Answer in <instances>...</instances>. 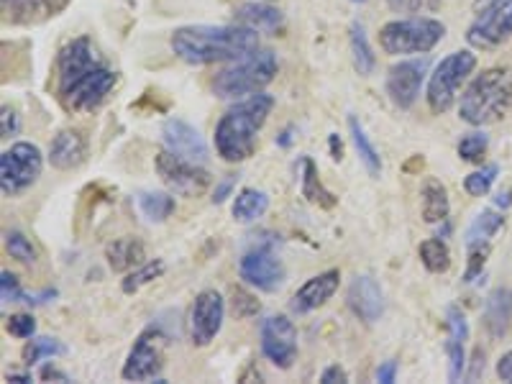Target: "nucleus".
<instances>
[{
    "label": "nucleus",
    "instance_id": "f257e3e1",
    "mask_svg": "<svg viewBox=\"0 0 512 384\" xmlns=\"http://www.w3.org/2000/svg\"><path fill=\"white\" fill-rule=\"evenodd\" d=\"M118 75L103 62L90 36H77L57 54V98L70 113H90L116 90Z\"/></svg>",
    "mask_w": 512,
    "mask_h": 384
},
{
    "label": "nucleus",
    "instance_id": "f03ea898",
    "mask_svg": "<svg viewBox=\"0 0 512 384\" xmlns=\"http://www.w3.org/2000/svg\"><path fill=\"white\" fill-rule=\"evenodd\" d=\"M172 52L187 64L236 62L259 49V34L246 26H182L169 39Z\"/></svg>",
    "mask_w": 512,
    "mask_h": 384
},
{
    "label": "nucleus",
    "instance_id": "7ed1b4c3",
    "mask_svg": "<svg viewBox=\"0 0 512 384\" xmlns=\"http://www.w3.org/2000/svg\"><path fill=\"white\" fill-rule=\"evenodd\" d=\"M274 108V98L267 93H254L246 100L231 105L216 123V152L223 162H246L256 152L259 131L267 123Z\"/></svg>",
    "mask_w": 512,
    "mask_h": 384
},
{
    "label": "nucleus",
    "instance_id": "20e7f679",
    "mask_svg": "<svg viewBox=\"0 0 512 384\" xmlns=\"http://www.w3.org/2000/svg\"><path fill=\"white\" fill-rule=\"evenodd\" d=\"M512 111V72L489 67L479 72L459 100V118L474 128L497 123Z\"/></svg>",
    "mask_w": 512,
    "mask_h": 384
},
{
    "label": "nucleus",
    "instance_id": "39448f33",
    "mask_svg": "<svg viewBox=\"0 0 512 384\" xmlns=\"http://www.w3.org/2000/svg\"><path fill=\"white\" fill-rule=\"evenodd\" d=\"M277 70H280L277 54L269 52V49H256L249 57L236 59V62H231V67L218 72L210 82V88H213V95L221 100L262 93L274 80Z\"/></svg>",
    "mask_w": 512,
    "mask_h": 384
},
{
    "label": "nucleus",
    "instance_id": "423d86ee",
    "mask_svg": "<svg viewBox=\"0 0 512 384\" xmlns=\"http://www.w3.org/2000/svg\"><path fill=\"white\" fill-rule=\"evenodd\" d=\"M446 36V26L436 18L413 16L397 18L379 29V47L390 57H408V54H428L438 47Z\"/></svg>",
    "mask_w": 512,
    "mask_h": 384
},
{
    "label": "nucleus",
    "instance_id": "0eeeda50",
    "mask_svg": "<svg viewBox=\"0 0 512 384\" xmlns=\"http://www.w3.org/2000/svg\"><path fill=\"white\" fill-rule=\"evenodd\" d=\"M474 67H477V54L469 52V49L448 54L436 64V70L428 77V88H425V100H428L431 113L441 116V113H448L454 108L456 93L469 80Z\"/></svg>",
    "mask_w": 512,
    "mask_h": 384
},
{
    "label": "nucleus",
    "instance_id": "6e6552de",
    "mask_svg": "<svg viewBox=\"0 0 512 384\" xmlns=\"http://www.w3.org/2000/svg\"><path fill=\"white\" fill-rule=\"evenodd\" d=\"M41 169H44V157H41L39 146L18 141L0 157V190L6 198H16L31 185H36Z\"/></svg>",
    "mask_w": 512,
    "mask_h": 384
},
{
    "label": "nucleus",
    "instance_id": "1a4fd4ad",
    "mask_svg": "<svg viewBox=\"0 0 512 384\" xmlns=\"http://www.w3.org/2000/svg\"><path fill=\"white\" fill-rule=\"evenodd\" d=\"M512 36V0H484L474 21L466 29L469 47L492 52Z\"/></svg>",
    "mask_w": 512,
    "mask_h": 384
},
{
    "label": "nucleus",
    "instance_id": "9d476101",
    "mask_svg": "<svg viewBox=\"0 0 512 384\" xmlns=\"http://www.w3.org/2000/svg\"><path fill=\"white\" fill-rule=\"evenodd\" d=\"M154 167H157L159 180L167 185V190L172 195H180V198H200L205 195L210 185H213V177H210L208 169L200 167L198 162H190L185 157H177L169 149L159 152L154 157Z\"/></svg>",
    "mask_w": 512,
    "mask_h": 384
},
{
    "label": "nucleus",
    "instance_id": "9b49d317",
    "mask_svg": "<svg viewBox=\"0 0 512 384\" xmlns=\"http://www.w3.org/2000/svg\"><path fill=\"white\" fill-rule=\"evenodd\" d=\"M164 367V336L157 328H146L139 338H136L134 349L128 354L126 364L121 369V377L128 382H146V379H157L159 384H164V379L159 377Z\"/></svg>",
    "mask_w": 512,
    "mask_h": 384
},
{
    "label": "nucleus",
    "instance_id": "f8f14e48",
    "mask_svg": "<svg viewBox=\"0 0 512 384\" xmlns=\"http://www.w3.org/2000/svg\"><path fill=\"white\" fill-rule=\"evenodd\" d=\"M239 274L246 285L262 292H277L285 285V264L274 254L272 244H259L246 251L239 262Z\"/></svg>",
    "mask_w": 512,
    "mask_h": 384
},
{
    "label": "nucleus",
    "instance_id": "ddd939ff",
    "mask_svg": "<svg viewBox=\"0 0 512 384\" xmlns=\"http://www.w3.org/2000/svg\"><path fill=\"white\" fill-rule=\"evenodd\" d=\"M262 354L277 369H290L297 359V328L287 315H269L259 328Z\"/></svg>",
    "mask_w": 512,
    "mask_h": 384
},
{
    "label": "nucleus",
    "instance_id": "4468645a",
    "mask_svg": "<svg viewBox=\"0 0 512 384\" xmlns=\"http://www.w3.org/2000/svg\"><path fill=\"white\" fill-rule=\"evenodd\" d=\"M226 318V303L221 292L203 290L190 310V341L192 346H208L216 341Z\"/></svg>",
    "mask_w": 512,
    "mask_h": 384
},
{
    "label": "nucleus",
    "instance_id": "2eb2a0df",
    "mask_svg": "<svg viewBox=\"0 0 512 384\" xmlns=\"http://www.w3.org/2000/svg\"><path fill=\"white\" fill-rule=\"evenodd\" d=\"M425 75H428V59H405V62L395 64L387 72V95H390L392 105H397L400 111L413 108L418 100L420 88H423Z\"/></svg>",
    "mask_w": 512,
    "mask_h": 384
},
{
    "label": "nucleus",
    "instance_id": "dca6fc26",
    "mask_svg": "<svg viewBox=\"0 0 512 384\" xmlns=\"http://www.w3.org/2000/svg\"><path fill=\"white\" fill-rule=\"evenodd\" d=\"M162 141L169 152L177 154V157H185L198 164L208 162V144H205L198 128L182 121V118H167L164 121Z\"/></svg>",
    "mask_w": 512,
    "mask_h": 384
},
{
    "label": "nucleus",
    "instance_id": "f3484780",
    "mask_svg": "<svg viewBox=\"0 0 512 384\" xmlns=\"http://www.w3.org/2000/svg\"><path fill=\"white\" fill-rule=\"evenodd\" d=\"M346 305H349V310L356 318L364 320L367 326H372V323H377L384 315L382 287L369 274H356L349 285V292H346Z\"/></svg>",
    "mask_w": 512,
    "mask_h": 384
},
{
    "label": "nucleus",
    "instance_id": "a211bd4d",
    "mask_svg": "<svg viewBox=\"0 0 512 384\" xmlns=\"http://www.w3.org/2000/svg\"><path fill=\"white\" fill-rule=\"evenodd\" d=\"M338 282H341V272H338V269H326V272L315 274V277H310V280L292 295L290 310L297 315H308L313 313V310L323 308V305L336 295Z\"/></svg>",
    "mask_w": 512,
    "mask_h": 384
},
{
    "label": "nucleus",
    "instance_id": "6ab92c4d",
    "mask_svg": "<svg viewBox=\"0 0 512 384\" xmlns=\"http://www.w3.org/2000/svg\"><path fill=\"white\" fill-rule=\"evenodd\" d=\"M70 0H0L3 8V21L13 26L41 24L47 18L59 16Z\"/></svg>",
    "mask_w": 512,
    "mask_h": 384
},
{
    "label": "nucleus",
    "instance_id": "aec40b11",
    "mask_svg": "<svg viewBox=\"0 0 512 384\" xmlns=\"http://www.w3.org/2000/svg\"><path fill=\"white\" fill-rule=\"evenodd\" d=\"M88 157V139L77 128H62L49 144V162L54 169H77Z\"/></svg>",
    "mask_w": 512,
    "mask_h": 384
},
{
    "label": "nucleus",
    "instance_id": "412c9836",
    "mask_svg": "<svg viewBox=\"0 0 512 384\" xmlns=\"http://www.w3.org/2000/svg\"><path fill=\"white\" fill-rule=\"evenodd\" d=\"M236 24L256 31V34H280L285 29V16L267 0H251L236 8Z\"/></svg>",
    "mask_w": 512,
    "mask_h": 384
},
{
    "label": "nucleus",
    "instance_id": "4be33fe9",
    "mask_svg": "<svg viewBox=\"0 0 512 384\" xmlns=\"http://www.w3.org/2000/svg\"><path fill=\"white\" fill-rule=\"evenodd\" d=\"M512 323V292L507 287H497L484 300V328L495 341L507 336Z\"/></svg>",
    "mask_w": 512,
    "mask_h": 384
},
{
    "label": "nucleus",
    "instance_id": "5701e85b",
    "mask_svg": "<svg viewBox=\"0 0 512 384\" xmlns=\"http://www.w3.org/2000/svg\"><path fill=\"white\" fill-rule=\"evenodd\" d=\"M105 259L111 264L113 272H128L144 264V244L139 239L123 236V239L111 241L105 246Z\"/></svg>",
    "mask_w": 512,
    "mask_h": 384
},
{
    "label": "nucleus",
    "instance_id": "b1692460",
    "mask_svg": "<svg viewBox=\"0 0 512 384\" xmlns=\"http://www.w3.org/2000/svg\"><path fill=\"white\" fill-rule=\"evenodd\" d=\"M300 192H303V198L308 200V203L318 205V208L328 210L338 203L336 195L323 187V182H320V175H318V167H315V162L310 157L300 159Z\"/></svg>",
    "mask_w": 512,
    "mask_h": 384
},
{
    "label": "nucleus",
    "instance_id": "393cba45",
    "mask_svg": "<svg viewBox=\"0 0 512 384\" xmlns=\"http://www.w3.org/2000/svg\"><path fill=\"white\" fill-rule=\"evenodd\" d=\"M420 205H423L425 223H443L448 221L451 203H448V190L438 180H425L420 187Z\"/></svg>",
    "mask_w": 512,
    "mask_h": 384
},
{
    "label": "nucleus",
    "instance_id": "a878e982",
    "mask_svg": "<svg viewBox=\"0 0 512 384\" xmlns=\"http://www.w3.org/2000/svg\"><path fill=\"white\" fill-rule=\"evenodd\" d=\"M269 208V195L256 187H244V190L236 192L233 198V218L239 223H254L256 218H262Z\"/></svg>",
    "mask_w": 512,
    "mask_h": 384
},
{
    "label": "nucleus",
    "instance_id": "bb28decb",
    "mask_svg": "<svg viewBox=\"0 0 512 384\" xmlns=\"http://www.w3.org/2000/svg\"><path fill=\"white\" fill-rule=\"evenodd\" d=\"M349 131H351V141L356 146V154H359L361 164L367 169L372 177L382 175V157H379V149L374 146V141L369 139V134L364 131L361 121L356 116L349 118Z\"/></svg>",
    "mask_w": 512,
    "mask_h": 384
},
{
    "label": "nucleus",
    "instance_id": "cd10ccee",
    "mask_svg": "<svg viewBox=\"0 0 512 384\" xmlns=\"http://www.w3.org/2000/svg\"><path fill=\"white\" fill-rule=\"evenodd\" d=\"M502 228H505V216H502V213H497V210H482V213L472 221V226L466 228L464 244H492V239H495Z\"/></svg>",
    "mask_w": 512,
    "mask_h": 384
},
{
    "label": "nucleus",
    "instance_id": "c85d7f7f",
    "mask_svg": "<svg viewBox=\"0 0 512 384\" xmlns=\"http://www.w3.org/2000/svg\"><path fill=\"white\" fill-rule=\"evenodd\" d=\"M349 47H351V59H354V67L359 70V75H372L374 67H377V57H374L369 36L361 24H351Z\"/></svg>",
    "mask_w": 512,
    "mask_h": 384
},
{
    "label": "nucleus",
    "instance_id": "c756f323",
    "mask_svg": "<svg viewBox=\"0 0 512 384\" xmlns=\"http://www.w3.org/2000/svg\"><path fill=\"white\" fill-rule=\"evenodd\" d=\"M136 205H139L141 216L146 218V221L152 223H164L167 221L172 213H175V198L169 195V192H139V198H136Z\"/></svg>",
    "mask_w": 512,
    "mask_h": 384
},
{
    "label": "nucleus",
    "instance_id": "7c9ffc66",
    "mask_svg": "<svg viewBox=\"0 0 512 384\" xmlns=\"http://www.w3.org/2000/svg\"><path fill=\"white\" fill-rule=\"evenodd\" d=\"M420 262L431 274H443L451 267V251H448V244L441 239V236H433V239H425L418 249Z\"/></svg>",
    "mask_w": 512,
    "mask_h": 384
},
{
    "label": "nucleus",
    "instance_id": "2f4dec72",
    "mask_svg": "<svg viewBox=\"0 0 512 384\" xmlns=\"http://www.w3.org/2000/svg\"><path fill=\"white\" fill-rule=\"evenodd\" d=\"M164 262L162 259H152V262H144L141 267H136L134 272L126 274V280L121 282V290L126 292V295H134V292H139L141 287L152 285L154 280H159L164 274Z\"/></svg>",
    "mask_w": 512,
    "mask_h": 384
},
{
    "label": "nucleus",
    "instance_id": "473e14b6",
    "mask_svg": "<svg viewBox=\"0 0 512 384\" xmlns=\"http://www.w3.org/2000/svg\"><path fill=\"white\" fill-rule=\"evenodd\" d=\"M489 149V136L484 131H469V134L461 136L456 152H459V159L472 164H482L484 154Z\"/></svg>",
    "mask_w": 512,
    "mask_h": 384
},
{
    "label": "nucleus",
    "instance_id": "72a5a7b5",
    "mask_svg": "<svg viewBox=\"0 0 512 384\" xmlns=\"http://www.w3.org/2000/svg\"><path fill=\"white\" fill-rule=\"evenodd\" d=\"M64 351L67 349L57 338H31V344L24 349V361L26 367H34L41 359H54V356H62Z\"/></svg>",
    "mask_w": 512,
    "mask_h": 384
},
{
    "label": "nucleus",
    "instance_id": "f704fd0d",
    "mask_svg": "<svg viewBox=\"0 0 512 384\" xmlns=\"http://www.w3.org/2000/svg\"><path fill=\"white\" fill-rule=\"evenodd\" d=\"M497 175H500V167H497V164H487V167L472 172V175L464 180L466 195H472V198H484V195L492 190V185H495Z\"/></svg>",
    "mask_w": 512,
    "mask_h": 384
},
{
    "label": "nucleus",
    "instance_id": "c9c22d12",
    "mask_svg": "<svg viewBox=\"0 0 512 384\" xmlns=\"http://www.w3.org/2000/svg\"><path fill=\"white\" fill-rule=\"evenodd\" d=\"M6 251L21 264H34L39 259L36 246L31 244V239L24 231H6Z\"/></svg>",
    "mask_w": 512,
    "mask_h": 384
},
{
    "label": "nucleus",
    "instance_id": "e433bc0d",
    "mask_svg": "<svg viewBox=\"0 0 512 384\" xmlns=\"http://www.w3.org/2000/svg\"><path fill=\"white\" fill-rule=\"evenodd\" d=\"M446 356H448V379H451V382L464 379L466 377V341L448 336Z\"/></svg>",
    "mask_w": 512,
    "mask_h": 384
},
{
    "label": "nucleus",
    "instance_id": "4c0bfd02",
    "mask_svg": "<svg viewBox=\"0 0 512 384\" xmlns=\"http://www.w3.org/2000/svg\"><path fill=\"white\" fill-rule=\"evenodd\" d=\"M469 251V262H466L464 282H474L479 274L484 272V264L489 259V251H492V244H477V246H466Z\"/></svg>",
    "mask_w": 512,
    "mask_h": 384
},
{
    "label": "nucleus",
    "instance_id": "58836bf2",
    "mask_svg": "<svg viewBox=\"0 0 512 384\" xmlns=\"http://www.w3.org/2000/svg\"><path fill=\"white\" fill-rule=\"evenodd\" d=\"M0 297H3V303H26V297H29L21 290L16 274H11L8 269L0 272Z\"/></svg>",
    "mask_w": 512,
    "mask_h": 384
},
{
    "label": "nucleus",
    "instance_id": "ea45409f",
    "mask_svg": "<svg viewBox=\"0 0 512 384\" xmlns=\"http://www.w3.org/2000/svg\"><path fill=\"white\" fill-rule=\"evenodd\" d=\"M6 331L11 333L13 338H34V333H36L34 315H29V313L11 315L6 323Z\"/></svg>",
    "mask_w": 512,
    "mask_h": 384
},
{
    "label": "nucleus",
    "instance_id": "a19ab883",
    "mask_svg": "<svg viewBox=\"0 0 512 384\" xmlns=\"http://www.w3.org/2000/svg\"><path fill=\"white\" fill-rule=\"evenodd\" d=\"M233 313L239 315V318H249V315L259 313V303L254 300V295H249L241 287H233Z\"/></svg>",
    "mask_w": 512,
    "mask_h": 384
},
{
    "label": "nucleus",
    "instance_id": "79ce46f5",
    "mask_svg": "<svg viewBox=\"0 0 512 384\" xmlns=\"http://www.w3.org/2000/svg\"><path fill=\"white\" fill-rule=\"evenodd\" d=\"M0 121H3V139H8V136H16L18 134V128H21V123H18V113L13 111V108L3 105V116H0Z\"/></svg>",
    "mask_w": 512,
    "mask_h": 384
},
{
    "label": "nucleus",
    "instance_id": "37998d69",
    "mask_svg": "<svg viewBox=\"0 0 512 384\" xmlns=\"http://www.w3.org/2000/svg\"><path fill=\"white\" fill-rule=\"evenodd\" d=\"M320 382H323V384L349 382V374H346L344 367H338V364H331V367L323 369V374H320Z\"/></svg>",
    "mask_w": 512,
    "mask_h": 384
},
{
    "label": "nucleus",
    "instance_id": "c03bdc74",
    "mask_svg": "<svg viewBox=\"0 0 512 384\" xmlns=\"http://www.w3.org/2000/svg\"><path fill=\"white\" fill-rule=\"evenodd\" d=\"M233 185H236V177H233V175H226V177H223V180L218 182V185H216V190H213V203L221 205L223 200H226L228 195H231Z\"/></svg>",
    "mask_w": 512,
    "mask_h": 384
},
{
    "label": "nucleus",
    "instance_id": "a18cd8bd",
    "mask_svg": "<svg viewBox=\"0 0 512 384\" xmlns=\"http://www.w3.org/2000/svg\"><path fill=\"white\" fill-rule=\"evenodd\" d=\"M397 379V361H384L377 369V382L392 384Z\"/></svg>",
    "mask_w": 512,
    "mask_h": 384
},
{
    "label": "nucleus",
    "instance_id": "49530a36",
    "mask_svg": "<svg viewBox=\"0 0 512 384\" xmlns=\"http://www.w3.org/2000/svg\"><path fill=\"white\" fill-rule=\"evenodd\" d=\"M497 377H500L502 382L512 384V349L505 351V354L500 356V361H497Z\"/></svg>",
    "mask_w": 512,
    "mask_h": 384
},
{
    "label": "nucleus",
    "instance_id": "de8ad7c7",
    "mask_svg": "<svg viewBox=\"0 0 512 384\" xmlns=\"http://www.w3.org/2000/svg\"><path fill=\"white\" fill-rule=\"evenodd\" d=\"M328 146H331V157L336 159V162H341V159H344V144H341V136L338 134L328 136Z\"/></svg>",
    "mask_w": 512,
    "mask_h": 384
},
{
    "label": "nucleus",
    "instance_id": "09e8293b",
    "mask_svg": "<svg viewBox=\"0 0 512 384\" xmlns=\"http://www.w3.org/2000/svg\"><path fill=\"white\" fill-rule=\"evenodd\" d=\"M438 3H441V0H410V3H405L402 8H405V11H410V13H418V8H428V11H433Z\"/></svg>",
    "mask_w": 512,
    "mask_h": 384
},
{
    "label": "nucleus",
    "instance_id": "8fccbe9b",
    "mask_svg": "<svg viewBox=\"0 0 512 384\" xmlns=\"http://www.w3.org/2000/svg\"><path fill=\"white\" fill-rule=\"evenodd\" d=\"M41 379H57V382H70V377L64 372H59L54 364H47V367L41 369Z\"/></svg>",
    "mask_w": 512,
    "mask_h": 384
},
{
    "label": "nucleus",
    "instance_id": "3c124183",
    "mask_svg": "<svg viewBox=\"0 0 512 384\" xmlns=\"http://www.w3.org/2000/svg\"><path fill=\"white\" fill-rule=\"evenodd\" d=\"M474 364H472V372L466 374V379H477L479 372H484V351L477 349L474 351Z\"/></svg>",
    "mask_w": 512,
    "mask_h": 384
},
{
    "label": "nucleus",
    "instance_id": "603ef678",
    "mask_svg": "<svg viewBox=\"0 0 512 384\" xmlns=\"http://www.w3.org/2000/svg\"><path fill=\"white\" fill-rule=\"evenodd\" d=\"M292 134H295V128L287 126L285 131H282V134L277 136V146H282V149H287V146L292 144Z\"/></svg>",
    "mask_w": 512,
    "mask_h": 384
},
{
    "label": "nucleus",
    "instance_id": "864d4df0",
    "mask_svg": "<svg viewBox=\"0 0 512 384\" xmlns=\"http://www.w3.org/2000/svg\"><path fill=\"white\" fill-rule=\"evenodd\" d=\"M495 203H497V208H502V210L510 208V205H512V187H510V190L500 192V195L495 198Z\"/></svg>",
    "mask_w": 512,
    "mask_h": 384
},
{
    "label": "nucleus",
    "instance_id": "5fc2aeb1",
    "mask_svg": "<svg viewBox=\"0 0 512 384\" xmlns=\"http://www.w3.org/2000/svg\"><path fill=\"white\" fill-rule=\"evenodd\" d=\"M8 382H31V374H8Z\"/></svg>",
    "mask_w": 512,
    "mask_h": 384
},
{
    "label": "nucleus",
    "instance_id": "6e6d98bb",
    "mask_svg": "<svg viewBox=\"0 0 512 384\" xmlns=\"http://www.w3.org/2000/svg\"><path fill=\"white\" fill-rule=\"evenodd\" d=\"M354 3H364V0H354Z\"/></svg>",
    "mask_w": 512,
    "mask_h": 384
},
{
    "label": "nucleus",
    "instance_id": "4d7b16f0",
    "mask_svg": "<svg viewBox=\"0 0 512 384\" xmlns=\"http://www.w3.org/2000/svg\"><path fill=\"white\" fill-rule=\"evenodd\" d=\"M267 3H272V0H267Z\"/></svg>",
    "mask_w": 512,
    "mask_h": 384
}]
</instances>
